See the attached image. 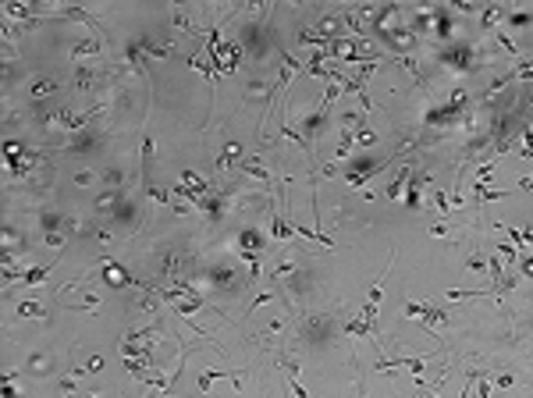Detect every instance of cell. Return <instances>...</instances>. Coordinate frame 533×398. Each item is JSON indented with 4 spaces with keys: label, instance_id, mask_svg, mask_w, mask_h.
<instances>
[{
    "label": "cell",
    "instance_id": "cell-1",
    "mask_svg": "<svg viewBox=\"0 0 533 398\" xmlns=\"http://www.w3.org/2000/svg\"><path fill=\"white\" fill-rule=\"evenodd\" d=\"M277 57H281V79H277V92H281V89L292 82V75H295V72H306V64H299V61H295V57H292L285 46H277Z\"/></svg>",
    "mask_w": 533,
    "mask_h": 398
},
{
    "label": "cell",
    "instance_id": "cell-2",
    "mask_svg": "<svg viewBox=\"0 0 533 398\" xmlns=\"http://www.w3.org/2000/svg\"><path fill=\"white\" fill-rule=\"evenodd\" d=\"M54 263H57V260H47V263L32 267L29 274H21V285H25V288H36V285H39V281H43V277L50 274V267H54Z\"/></svg>",
    "mask_w": 533,
    "mask_h": 398
},
{
    "label": "cell",
    "instance_id": "cell-3",
    "mask_svg": "<svg viewBox=\"0 0 533 398\" xmlns=\"http://www.w3.org/2000/svg\"><path fill=\"white\" fill-rule=\"evenodd\" d=\"M270 235H274V239H292V235H295V228L274 214V217H270Z\"/></svg>",
    "mask_w": 533,
    "mask_h": 398
},
{
    "label": "cell",
    "instance_id": "cell-4",
    "mask_svg": "<svg viewBox=\"0 0 533 398\" xmlns=\"http://www.w3.org/2000/svg\"><path fill=\"white\" fill-rule=\"evenodd\" d=\"M18 317H32V320H43V317H50V313H47V310H43L39 302H29V299H25V302H18Z\"/></svg>",
    "mask_w": 533,
    "mask_h": 398
},
{
    "label": "cell",
    "instance_id": "cell-5",
    "mask_svg": "<svg viewBox=\"0 0 533 398\" xmlns=\"http://www.w3.org/2000/svg\"><path fill=\"white\" fill-rule=\"evenodd\" d=\"M85 54H100V39H82L72 46V57H85Z\"/></svg>",
    "mask_w": 533,
    "mask_h": 398
},
{
    "label": "cell",
    "instance_id": "cell-6",
    "mask_svg": "<svg viewBox=\"0 0 533 398\" xmlns=\"http://www.w3.org/2000/svg\"><path fill=\"white\" fill-rule=\"evenodd\" d=\"M54 89H57V82H54V79H36V82H32V96H36V100H39V96H47V92H54Z\"/></svg>",
    "mask_w": 533,
    "mask_h": 398
},
{
    "label": "cell",
    "instance_id": "cell-7",
    "mask_svg": "<svg viewBox=\"0 0 533 398\" xmlns=\"http://www.w3.org/2000/svg\"><path fill=\"white\" fill-rule=\"evenodd\" d=\"M501 18H505V7H487L483 11V29H494Z\"/></svg>",
    "mask_w": 533,
    "mask_h": 398
},
{
    "label": "cell",
    "instance_id": "cell-8",
    "mask_svg": "<svg viewBox=\"0 0 533 398\" xmlns=\"http://www.w3.org/2000/svg\"><path fill=\"white\" fill-rule=\"evenodd\" d=\"M75 85H78V92H89V89H92V72H89V68H78Z\"/></svg>",
    "mask_w": 533,
    "mask_h": 398
},
{
    "label": "cell",
    "instance_id": "cell-9",
    "mask_svg": "<svg viewBox=\"0 0 533 398\" xmlns=\"http://www.w3.org/2000/svg\"><path fill=\"white\" fill-rule=\"evenodd\" d=\"M445 295L448 299H473V295H487V292L483 288H448Z\"/></svg>",
    "mask_w": 533,
    "mask_h": 398
},
{
    "label": "cell",
    "instance_id": "cell-10",
    "mask_svg": "<svg viewBox=\"0 0 533 398\" xmlns=\"http://www.w3.org/2000/svg\"><path fill=\"white\" fill-rule=\"evenodd\" d=\"M409 178H412V171H409V167H405V171H402V174H398V178H395V181H391V185H387V196H391V199H395V196H398V192H402V185H405V181H409Z\"/></svg>",
    "mask_w": 533,
    "mask_h": 398
},
{
    "label": "cell",
    "instance_id": "cell-11",
    "mask_svg": "<svg viewBox=\"0 0 533 398\" xmlns=\"http://www.w3.org/2000/svg\"><path fill=\"white\" fill-rule=\"evenodd\" d=\"M85 118H89V114H85ZM85 118H75L72 110H61V114H57V121H61V125H68V128H78V125H85Z\"/></svg>",
    "mask_w": 533,
    "mask_h": 398
},
{
    "label": "cell",
    "instance_id": "cell-12",
    "mask_svg": "<svg viewBox=\"0 0 533 398\" xmlns=\"http://www.w3.org/2000/svg\"><path fill=\"white\" fill-rule=\"evenodd\" d=\"M498 43H501V46H505V50H508V54H512V57H519V50H516V43H512V36H508V32H505V29H501V32H498ZM519 61H523V57H519Z\"/></svg>",
    "mask_w": 533,
    "mask_h": 398
},
{
    "label": "cell",
    "instance_id": "cell-13",
    "mask_svg": "<svg viewBox=\"0 0 533 398\" xmlns=\"http://www.w3.org/2000/svg\"><path fill=\"white\" fill-rule=\"evenodd\" d=\"M281 135H285V139H292L295 146H303V150H306V139L295 132V128H292V125H281Z\"/></svg>",
    "mask_w": 533,
    "mask_h": 398
},
{
    "label": "cell",
    "instance_id": "cell-14",
    "mask_svg": "<svg viewBox=\"0 0 533 398\" xmlns=\"http://www.w3.org/2000/svg\"><path fill=\"white\" fill-rule=\"evenodd\" d=\"M434 203H437V210H441V214H448V210L455 206V203H448V196H445L441 189H434Z\"/></svg>",
    "mask_w": 533,
    "mask_h": 398
},
{
    "label": "cell",
    "instance_id": "cell-15",
    "mask_svg": "<svg viewBox=\"0 0 533 398\" xmlns=\"http://www.w3.org/2000/svg\"><path fill=\"white\" fill-rule=\"evenodd\" d=\"M288 388H292V395H295V398H309V391L299 384V377H292V373H288Z\"/></svg>",
    "mask_w": 533,
    "mask_h": 398
},
{
    "label": "cell",
    "instance_id": "cell-16",
    "mask_svg": "<svg viewBox=\"0 0 533 398\" xmlns=\"http://www.w3.org/2000/svg\"><path fill=\"white\" fill-rule=\"evenodd\" d=\"M466 267L480 274V270H487V256H469V260H466Z\"/></svg>",
    "mask_w": 533,
    "mask_h": 398
},
{
    "label": "cell",
    "instance_id": "cell-17",
    "mask_svg": "<svg viewBox=\"0 0 533 398\" xmlns=\"http://www.w3.org/2000/svg\"><path fill=\"white\" fill-rule=\"evenodd\" d=\"M292 270H299V263H295V260H285V263L274 267V277H277V274H292Z\"/></svg>",
    "mask_w": 533,
    "mask_h": 398
},
{
    "label": "cell",
    "instance_id": "cell-18",
    "mask_svg": "<svg viewBox=\"0 0 533 398\" xmlns=\"http://www.w3.org/2000/svg\"><path fill=\"white\" fill-rule=\"evenodd\" d=\"M270 299H274V292H260V295H256V302L249 306V317H252V313H256V310H260L263 302H270Z\"/></svg>",
    "mask_w": 533,
    "mask_h": 398
},
{
    "label": "cell",
    "instance_id": "cell-19",
    "mask_svg": "<svg viewBox=\"0 0 533 398\" xmlns=\"http://www.w3.org/2000/svg\"><path fill=\"white\" fill-rule=\"evenodd\" d=\"M146 196H150L153 203H167V192H160V189H153L150 181H146Z\"/></svg>",
    "mask_w": 533,
    "mask_h": 398
},
{
    "label": "cell",
    "instance_id": "cell-20",
    "mask_svg": "<svg viewBox=\"0 0 533 398\" xmlns=\"http://www.w3.org/2000/svg\"><path fill=\"white\" fill-rule=\"evenodd\" d=\"M150 157H153V139L146 135V139H143V167L150 163Z\"/></svg>",
    "mask_w": 533,
    "mask_h": 398
},
{
    "label": "cell",
    "instance_id": "cell-21",
    "mask_svg": "<svg viewBox=\"0 0 533 398\" xmlns=\"http://www.w3.org/2000/svg\"><path fill=\"white\" fill-rule=\"evenodd\" d=\"M494 381H498V388H508V384H516V377H512V373H498Z\"/></svg>",
    "mask_w": 533,
    "mask_h": 398
},
{
    "label": "cell",
    "instance_id": "cell-22",
    "mask_svg": "<svg viewBox=\"0 0 533 398\" xmlns=\"http://www.w3.org/2000/svg\"><path fill=\"white\" fill-rule=\"evenodd\" d=\"M92 181V171H78L75 174V185H89Z\"/></svg>",
    "mask_w": 533,
    "mask_h": 398
},
{
    "label": "cell",
    "instance_id": "cell-23",
    "mask_svg": "<svg viewBox=\"0 0 533 398\" xmlns=\"http://www.w3.org/2000/svg\"><path fill=\"white\" fill-rule=\"evenodd\" d=\"M61 242H64L61 231H47V245H61Z\"/></svg>",
    "mask_w": 533,
    "mask_h": 398
},
{
    "label": "cell",
    "instance_id": "cell-24",
    "mask_svg": "<svg viewBox=\"0 0 533 398\" xmlns=\"http://www.w3.org/2000/svg\"><path fill=\"white\" fill-rule=\"evenodd\" d=\"M110 203H114V196H100V199H96V210H107Z\"/></svg>",
    "mask_w": 533,
    "mask_h": 398
},
{
    "label": "cell",
    "instance_id": "cell-25",
    "mask_svg": "<svg viewBox=\"0 0 533 398\" xmlns=\"http://www.w3.org/2000/svg\"><path fill=\"white\" fill-rule=\"evenodd\" d=\"M430 235H434V239H445V235H448V228H445V224H434V228H430Z\"/></svg>",
    "mask_w": 533,
    "mask_h": 398
},
{
    "label": "cell",
    "instance_id": "cell-26",
    "mask_svg": "<svg viewBox=\"0 0 533 398\" xmlns=\"http://www.w3.org/2000/svg\"><path fill=\"white\" fill-rule=\"evenodd\" d=\"M523 143H526V150H523V153H526V157H533V132H526V135H523Z\"/></svg>",
    "mask_w": 533,
    "mask_h": 398
},
{
    "label": "cell",
    "instance_id": "cell-27",
    "mask_svg": "<svg viewBox=\"0 0 533 398\" xmlns=\"http://www.w3.org/2000/svg\"><path fill=\"white\" fill-rule=\"evenodd\" d=\"M455 7H458V11H462V14H473V11H476V4H466V0H458Z\"/></svg>",
    "mask_w": 533,
    "mask_h": 398
},
{
    "label": "cell",
    "instance_id": "cell-28",
    "mask_svg": "<svg viewBox=\"0 0 533 398\" xmlns=\"http://www.w3.org/2000/svg\"><path fill=\"white\" fill-rule=\"evenodd\" d=\"M423 398H437V391H423Z\"/></svg>",
    "mask_w": 533,
    "mask_h": 398
},
{
    "label": "cell",
    "instance_id": "cell-29",
    "mask_svg": "<svg viewBox=\"0 0 533 398\" xmlns=\"http://www.w3.org/2000/svg\"><path fill=\"white\" fill-rule=\"evenodd\" d=\"M82 398H100V395H82Z\"/></svg>",
    "mask_w": 533,
    "mask_h": 398
}]
</instances>
